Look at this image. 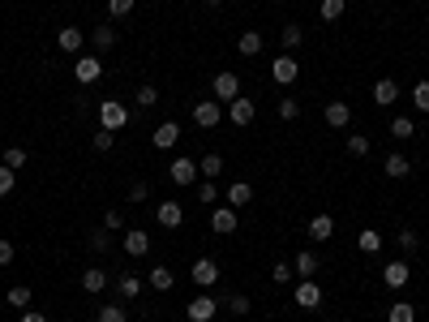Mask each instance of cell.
<instances>
[{"label": "cell", "mask_w": 429, "mask_h": 322, "mask_svg": "<svg viewBox=\"0 0 429 322\" xmlns=\"http://www.w3.org/2000/svg\"><path fill=\"white\" fill-rule=\"evenodd\" d=\"M168 176H172V185H181V189H189V185H198V159H189V155H181V159H172L168 164Z\"/></svg>", "instance_id": "obj_1"}, {"label": "cell", "mask_w": 429, "mask_h": 322, "mask_svg": "<svg viewBox=\"0 0 429 322\" xmlns=\"http://www.w3.org/2000/svg\"><path fill=\"white\" fill-rule=\"evenodd\" d=\"M219 121H224V108H219V99H202V103L194 108V125H198V129H215Z\"/></svg>", "instance_id": "obj_2"}, {"label": "cell", "mask_w": 429, "mask_h": 322, "mask_svg": "<svg viewBox=\"0 0 429 322\" xmlns=\"http://www.w3.org/2000/svg\"><path fill=\"white\" fill-rule=\"evenodd\" d=\"M73 73H77V82H82V86H90V82H99V77H103V60L99 56H77Z\"/></svg>", "instance_id": "obj_3"}, {"label": "cell", "mask_w": 429, "mask_h": 322, "mask_svg": "<svg viewBox=\"0 0 429 322\" xmlns=\"http://www.w3.org/2000/svg\"><path fill=\"white\" fill-rule=\"evenodd\" d=\"M296 305L300 310H322V288H317V280H300L296 284Z\"/></svg>", "instance_id": "obj_4"}, {"label": "cell", "mask_w": 429, "mask_h": 322, "mask_svg": "<svg viewBox=\"0 0 429 322\" xmlns=\"http://www.w3.org/2000/svg\"><path fill=\"white\" fill-rule=\"evenodd\" d=\"M236 95H241V77H236V73H215V99L219 103H232L236 99Z\"/></svg>", "instance_id": "obj_5"}, {"label": "cell", "mask_w": 429, "mask_h": 322, "mask_svg": "<svg viewBox=\"0 0 429 322\" xmlns=\"http://www.w3.org/2000/svg\"><path fill=\"white\" fill-rule=\"evenodd\" d=\"M125 121H129V112H125V103H116V99L99 103V125H103V129H125Z\"/></svg>", "instance_id": "obj_6"}, {"label": "cell", "mask_w": 429, "mask_h": 322, "mask_svg": "<svg viewBox=\"0 0 429 322\" xmlns=\"http://www.w3.org/2000/svg\"><path fill=\"white\" fill-rule=\"evenodd\" d=\"M271 77H275L279 86H292L296 77H300V64L292 56H279V60H271Z\"/></svg>", "instance_id": "obj_7"}, {"label": "cell", "mask_w": 429, "mask_h": 322, "mask_svg": "<svg viewBox=\"0 0 429 322\" xmlns=\"http://www.w3.org/2000/svg\"><path fill=\"white\" fill-rule=\"evenodd\" d=\"M211 232H219V236L236 232V211L232 206H211Z\"/></svg>", "instance_id": "obj_8"}, {"label": "cell", "mask_w": 429, "mask_h": 322, "mask_svg": "<svg viewBox=\"0 0 429 322\" xmlns=\"http://www.w3.org/2000/svg\"><path fill=\"white\" fill-rule=\"evenodd\" d=\"M125 253H129V258H146L151 253V232L129 228V232H125Z\"/></svg>", "instance_id": "obj_9"}, {"label": "cell", "mask_w": 429, "mask_h": 322, "mask_svg": "<svg viewBox=\"0 0 429 322\" xmlns=\"http://www.w3.org/2000/svg\"><path fill=\"white\" fill-rule=\"evenodd\" d=\"M228 116H232V125H253V116H258V103H253V99H245V95H236Z\"/></svg>", "instance_id": "obj_10"}, {"label": "cell", "mask_w": 429, "mask_h": 322, "mask_svg": "<svg viewBox=\"0 0 429 322\" xmlns=\"http://www.w3.org/2000/svg\"><path fill=\"white\" fill-rule=\"evenodd\" d=\"M322 116H326V125H330V129H348V125H352V108H348L343 99H335V103H326Z\"/></svg>", "instance_id": "obj_11"}, {"label": "cell", "mask_w": 429, "mask_h": 322, "mask_svg": "<svg viewBox=\"0 0 429 322\" xmlns=\"http://www.w3.org/2000/svg\"><path fill=\"white\" fill-rule=\"evenodd\" d=\"M185 314H189V322H211V318H215V297H206V293H202V297H194Z\"/></svg>", "instance_id": "obj_12"}, {"label": "cell", "mask_w": 429, "mask_h": 322, "mask_svg": "<svg viewBox=\"0 0 429 322\" xmlns=\"http://www.w3.org/2000/svg\"><path fill=\"white\" fill-rule=\"evenodd\" d=\"M194 284L198 288H215L219 284V267L211 262V258H198V262H194Z\"/></svg>", "instance_id": "obj_13"}, {"label": "cell", "mask_w": 429, "mask_h": 322, "mask_svg": "<svg viewBox=\"0 0 429 322\" xmlns=\"http://www.w3.org/2000/svg\"><path fill=\"white\" fill-rule=\"evenodd\" d=\"M155 219L159 223H164V228H181V223H185V211H181V202H159V211H155Z\"/></svg>", "instance_id": "obj_14"}, {"label": "cell", "mask_w": 429, "mask_h": 322, "mask_svg": "<svg viewBox=\"0 0 429 322\" xmlns=\"http://www.w3.org/2000/svg\"><path fill=\"white\" fill-rule=\"evenodd\" d=\"M177 138H181V125H177V121L155 125V147H159V151H172V147H177Z\"/></svg>", "instance_id": "obj_15"}, {"label": "cell", "mask_w": 429, "mask_h": 322, "mask_svg": "<svg viewBox=\"0 0 429 322\" xmlns=\"http://www.w3.org/2000/svg\"><path fill=\"white\" fill-rule=\"evenodd\" d=\"M395 99H400V86H395L391 77H378V82H374V103L378 108H391Z\"/></svg>", "instance_id": "obj_16"}, {"label": "cell", "mask_w": 429, "mask_h": 322, "mask_svg": "<svg viewBox=\"0 0 429 322\" xmlns=\"http://www.w3.org/2000/svg\"><path fill=\"white\" fill-rule=\"evenodd\" d=\"M56 43H60V52H82V43H86V35L77 26H60V35H56Z\"/></svg>", "instance_id": "obj_17"}, {"label": "cell", "mask_w": 429, "mask_h": 322, "mask_svg": "<svg viewBox=\"0 0 429 322\" xmlns=\"http://www.w3.org/2000/svg\"><path fill=\"white\" fill-rule=\"evenodd\" d=\"M382 280H387V288H404L412 280V271H408V262H387L382 267Z\"/></svg>", "instance_id": "obj_18"}, {"label": "cell", "mask_w": 429, "mask_h": 322, "mask_svg": "<svg viewBox=\"0 0 429 322\" xmlns=\"http://www.w3.org/2000/svg\"><path fill=\"white\" fill-rule=\"evenodd\" d=\"M309 236L313 240H330V236H335V219H330V215H313L309 219Z\"/></svg>", "instance_id": "obj_19"}, {"label": "cell", "mask_w": 429, "mask_h": 322, "mask_svg": "<svg viewBox=\"0 0 429 322\" xmlns=\"http://www.w3.org/2000/svg\"><path fill=\"white\" fill-rule=\"evenodd\" d=\"M82 288H86V293H103V288H107V271L103 267H86L82 271Z\"/></svg>", "instance_id": "obj_20"}, {"label": "cell", "mask_w": 429, "mask_h": 322, "mask_svg": "<svg viewBox=\"0 0 429 322\" xmlns=\"http://www.w3.org/2000/svg\"><path fill=\"white\" fill-rule=\"evenodd\" d=\"M253 202V189H249V181H236L232 189H228V206L232 211H241V206H249Z\"/></svg>", "instance_id": "obj_21"}, {"label": "cell", "mask_w": 429, "mask_h": 322, "mask_svg": "<svg viewBox=\"0 0 429 322\" xmlns=\"http://www.w3.org/2000/svg\"><path fill=\"white\" fill-rule=\"evenodd\" d=\"M116 293H120V301H133V297L142 293V280L133 275V271H125V275L116 280Z\"/></svg>", "instance_id": "obj_22"}, {"label": "cell", "mask_w": 429, "mask_h": 322, "mask_svg": "<svg viewBox=\"0 0 429 322\" xmlns=\"http://www.w3.org/2000/svg\"><path fill=\"white\" fill-rule=\"evenodd\" d=\"M198 172L206 176V181H215V176L224 172V155H215V151H211V155H202V159H198Z\"/></svg>", "instance_id": "obj_23"}, {"label": "cell", "mask_w": 429, "mask_h": 322, "mask_svg": "<svg viewBox=\"0 0 429 322\" xmlns=\"http://www.w3.org/2000/svg\"><path fill=\"white\" fill-rule=\"evenodd\" d=\"M292 267H296V275H300V280H313V275H317V258H313L309 249H300Z\"/></svg>", "instance_id": "obj_24"}, {"label": "cell", "mask_w": 429, "mask_h": 322, "mask_svg": "<svg viewBox=\"0 0 429 322\" xmlns=\"http://www.w3.org/2000/svg\"><path fill=\"white\" fill-rule=\"evenodd\" d=\"M387 322H417V305H408V301H395L391 310H387Z\"/></svg>", "instance_id": "obj_25"}, {"label": "cell", "mask_w": 429, "mask_h": 322, "mask_svg": "<svg viewBox=\"0 0 429 322\" xmlns=\"http://www.w3.org/2000/svg\"><path fill=\"white\" fill-rule=\"evenodd\" d=\"M412 172V164H408V155H400V151H391L387 155V176H395V181H400V176H408Z\"/></svg>", "instance_id": "obj_26"}, {"label": "cell", "mask_w": 429, "mask_h": 322, "mask_svg": "<svg viewBox=\"0 0 429 322\" xmlns=\"http://www.w3.org/2000/svg\"><path fill=\"white\" fill-rule=\"evenodd\" d=\"M236 47H241V56H258L262 52V35L258 30H245V35L236 39Z\"/></svg>", "instance_id": "obj_27"}, {"label": "cell", "mask_w": 429, "mask_h": 322, "mask_svg": "<svg viewBox=\"0 0 429 322\" xmlns=\"http://www.w3.org/2000/svg\"><path fill=\"white\" fill-rule=\"evenodd\" d=\"M172 284H177V275H172L168 267H151V288H155V293H168Z\"/></svg>", "instance_id": "obj_28"}, {"label": "cell", "mask_w": 429, "mask_h": 322, "mask_svg": "<svg viewBox=\"0 0 429 322\" xmlns=\"http://www.w3.org/2000/svg\"><path fill=\"white\" fill-rule=\"evenodd\" d=\"M94 47H99V52H107V47H116V26H94Z\"/></svg>", "instance_id": "obj_29"}, {"label": "cell", "mask_w": 429, "mask_h": 322, "mask_svg": "<svg viewBox=\"0 0 429 322\" xmlns=\"http://www.w3.org/2000/svg\"><path fill=\"white\" fill-rule=\"evenodd\" d=\"M86 245H90L94 253H107V249H112V232H107V228H94V232L86 236Z\"/></svg>", "instance_id": "obj_30"}, {"label": "cell", "mask_w": 429, "mask_h": 322, "mask_svg": "<svg viewBox=\"0 0 429 322\" xmlns=\"http://www.w3.org/2000/svg\"><path fill=\"white\" fill-rule=\"evenodd\" d=\"M412 134H417V125H412V116H395V121H391V138H400V142H408Z\"/></svg>", "instance_id": "obj_31"}, {"label": "cell", "mask_w": 429, "mask_h": 322, "mask_svg": "<svg viewBox=\"0 0 429 322\" xmlns=\"http://www.w3.org/2000/svg\"><path fill=\"white\" fill-rule=\"evenodd\" d=\"M343 9H348V0H322V9H317V13H322V22H339Z\"/></svg>", "instance_id": "obj_32"}, {"label": "cell", "mask_w": 429, "mask_h": 322, "mask_svg": "<svg viewBox=\"0 0 429 322\" xmlns=\"http://www.w3.org/2000/svg\"><path fill=\"white\" fill-rule=\"evenodd\" d=\"M94 322H129V314H125V305H103L94 314Z\"/></svg>", "instance_id": "obj_33"}, {"label": "cell", "mask_w": 429, "mask_h": 322, "mask_svg": "<svg viewBox=\"0 0 429 322\" xmlns=\"http://www.w3.org/2000/svg\"><path fill=\"white\" fill-rule=\"evenodd\" d=\"M395 240H400V249H404V253H417V249H421V236L412 232V228H400V236H395Z\"/></svg>", "instance_id": "obj_34"}, {"label": "cell", "mask_w": 429, "mask_h": 322, "mask_svg": "<svg viewBox=\"0 0 429 322\" xmlns=\"http://www.w3.org/2000/svg\"><path fill=\"white\" fill-rule=\"evenodd\" d=\"M361 249H365V253H378V249H382V232L365 228V232H361Z\"/></svg>", "instance_id": "obj_35"}, {"label": "cell", "mask_w": 429, "mask_h": 322, "mask_svg": "<svg viewBox=\"0 0 429 322\" xmlns=\"http://www.w3.org/2000/svg\"><path fill=\"white\" fill-rule=\"evenodd\" d=\"M300 116V103L292 99V95H283V99H279V121H296Z\"/></svg>", "instance_id": "obj_36"}, {"label": "cell", "mask_w": 429, "mask_h": 322, "mask_svg": "<svg viewBox=\"0 0 429 322\" xmlns=\"http://www.w3.org/2000/svg\"><path fill=\"white\" fill-rule=\"evenodd\" d=\"M9 305H13V310H26V305H30V288H26V284L9 288Z\"/></svg>", "instance_id": "obj_37"}, {"label": "cell", "mask_w": 429, "mask_h": 322, "mask_svg": "<svg viewBox=\"0 0 429 322\" xmlns=\"http://www.w3.org/2000/svg\"><path fill=\"white\" fill-rule=\"evenodd\" d=\"M198 202H206V206H215V202H219L215 181H198Z\"/></svg>", "instance_id": "obj_38"}, {"label": "cell", "mask_w": 429, "mask_h": 322, "mask_svg": "<svg viewBox=\"0 0 429 322\" xmlns=\"http://www.w3.org/2000/svg\"><path fill=\"white\" fill-rule=\"evenodd\" d=\"M271 280L283 288V284H292L296 280V267H288V262H275V271H271Z\"/></svg>", "instance_id": "obj_39"}, {"label": "cell", "mask_w": 429, "mask_h": 322, "mask_svg": "<svg viewBox=\"0 0 429 322\" xmlns=\"http://www.w3.org/2000/svg\"><path fill=\"white\" fill-rule=\"evenodd\" d=\"M412 103H417V112H429V82L412 86Z\"/></svg>", "instance_id": "obj_40"}, {"label": "cell", "mask_w": 429, "mask_h": 322, "mask_svg": "<svg viewBox=\"0 0 429 322\" xmlns=\"http://www.w3.org/2000/svg\"><path fill=\"white\" fill-rule=\"evenodd\" d=\"M116 129H94V151H112Z\"/></svg>", "instance_id": "obj_41"}, {"label": "cell", "mask_w": 429, "mask_h": 322, "mask_svg": "<svg viewBox=\"0 0 429 322\" xmlns=\"http://www.w3.org/2000/svg\"><path fill=\"white\" fill-rule=\"evenodd\" d=\"M300 39H305V30H300V26H283V47H288V52H292V47H300Z\"/></svg>", "instance_id": "obj_42"}, {"label": "cell", "mask_w": 429, "mask_h": 322, "mask_svg": "<svg viewBox=\"0 0 429 322\" xmlns=\"http://www.w3.org/2000/svg\"><path fill=\"white\" fill-rule=\"evenodd\" d=\"M348 155H369V138H365V134H352V138H348Z\"/></svg>", "instance_id": "obj_43"}, {"label": "cell", "mask_w": 429, "mask_h": 322, "mask_svg": "<svg viewBox=\"0 0 429 322\" xmlns=\"http://www.w3.org/2000/svg\"><path fill=\"white\" fill-rule=\"evenodd\" d=\"M133 5H138V0H107V13H112V18H129Z\"/></svg>", "instance_id": "obj_44"}, {"label": "cell", "mask_w": 429, "mask_h": 322, "mask_svg": "<svg viewBox=\"0 0 429 322\" xmlns=\"http://www.w3.org/2000/svg\"><path fill=\"white\" fill-rule=\"evenodd\" d=\"M5 168H13V172L26 168V151H22V147H9V151H5Z\"/></svg>", "instance_id": "obj_45"}, {"label": "cell", "mask_w": 429, "mask_h": 322, "mask_svg": "<svg viewBox=\"0 0 429 322\" xmlns=\"http://www.w3.org/2000/svg\"><path fill=\"white\" fill-rule=\"evenodd\" d=\"M13 181H18V172L0 164V198H9V193H13Z\"/></svg>", "instance_id": "obj_46"}, {"label": "cell", "mask_w": 429, "mask_h": 322, "mask_svg": "<svg viewBox=\"0 0 429 322\" xmlns=\"http://www.w3.org/2000/svg\"><path fill=\"white\" fill-rule=\"evenodd\" d=\"M133 99H138V108H155V103H159V90H155V86H142Z\"/></svg>", "instance_id": "obj_47"}, {"label": "cell", "mask_w": 429, "mask_h": 322, "mask_svg": "<svg viewBox=\"0 0 429 322\" xmlns=\"http://www.w3.org/2000/svg\"><path fill=\"white\" fill-rule=\"evenodd\" d=\"M228 310H232L236 318H245V314H249V297H241V293H232V297H228Z\"/></svg>", "instance_id": "obj_48"}, {"label": "cell", "mask_w": 429, "mask_h": 322, "mask_svg": "<svg viewBox=\"0 0 429 322\" xmlns=\"http://www.w3.org/2000/svg\"><path fill=\"white\" fill-rule=\"evenodd\" d=\"M103 228H107V232H120V228H125V215H120V211H107V215H103Z\"/></svg>", "instance_id": "obj_49"}, {"label": "cell", "mask_w": 429, "mask_h": 322, "mask_svg": "<svg viewBox=\"0 0 429 322\" xmlns=\"http://www.w3.org/2000/svg\"><path fill=\"white\" fill-rule=\"evenodd\" d=\"M146 198H151V185H142V181H138V185L129 189V202H146Z\"/></svg>", "instance_id": "obj_50"}, {"label": "cell", "mask_w": 429, "mask_h": 322, "mask_svg": "<svg viewBox=\"0 0 429 322\" xmlns=\"http://www.w3.org/2000/svg\"><path fill=\"white\" fill-rule=\"evenodd\" d=\"M9 262H13V245H9L5 236H0V267H9Z\"/></svg>", "instance_id": "obj_51"}, {"label": "cell", "mask_w": 429, "mask_h": 322, "mask_svg": "<svg viewBox=\"0 0 429 322\" xmlns=\"http://www.w3.org/2000/svg\"><path fill=\"white\" fill-rule=\"evenodd\" d=\"M22 322H47V314H39V310H22Z\"/></svg>", "instance_id": "obj_52"}, {"label": "cell", "mask_w": 429, "mask_h": 322, "mask_svg": "<svg viewBox=\"0 0 429 322\" xmlns=\"http://www.w3.org/2000/svg\"><path fill=\"white\" fill-rule=\"evenodd\" d=\"M202 5H206V9H219V5H224V0H202Z\"/></svg>", "instance_id": "obj_53"}]
</instances>
